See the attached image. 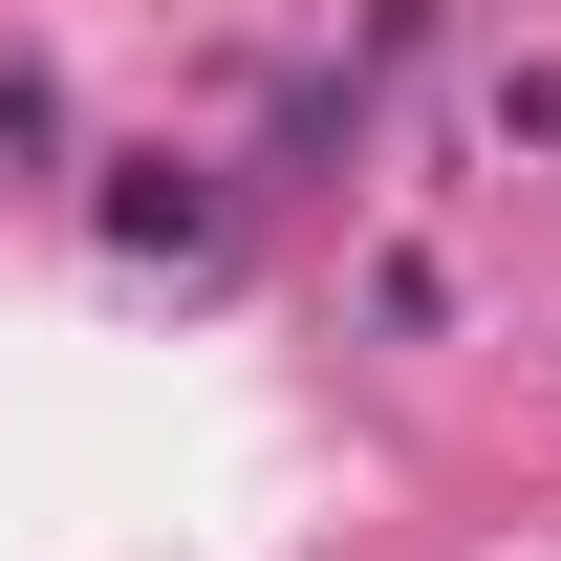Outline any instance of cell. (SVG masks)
I'll return each instance as SVG.
<instances>
[{"mask_svg": "<svg viewBox=\"0 0 561 561\" xmlns=\"http://www.w3.org/2000/svg\"><path fill=\"white\" fill-rule=\"evenodd\" d=\"M216 238V173L195 151H108V260H195Z\"/></svg>", "mask_w": 561, "mask_h": 561, "instance_id": "1", "label": "cell"}, {"mask_svg": "<svg viewBox=\"0 0 561 561\" xmlns=\"http://www.w3.org/2000/svg\"><path fill=\"white\" fill-rule=\"evenodd\" d=\"M476 151H561V66H476Z\"/></svg>", "mask_w": 561, "mask_h": 561, "instance_id": "2", "label": "cell"}, {"mask_svg": "<svg viewBox=\"0 0 561 561\" xmlns=\"http://www.w3.org/2000/svg\"><path fill=\"white\" fill-rule=\"evenodd\" d=\"M0 151H22V173L66 151V87H44V66H0Z\"/></svg>", "mask_w": 561, "mask_h": 561, "instance_id": "3", "label": "cell"}]
</instances>
